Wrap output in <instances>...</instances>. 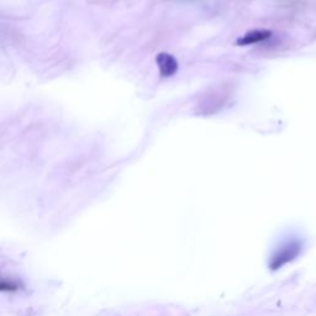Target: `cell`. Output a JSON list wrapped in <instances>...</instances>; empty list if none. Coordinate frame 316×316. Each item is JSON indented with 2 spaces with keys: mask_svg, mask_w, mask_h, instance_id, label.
Returning a JSON list of instances; mask_svg holds the SVG:
<instances>
[{
  "mask_svg": "<svg viewBox=\"0 0 316 316\" xmlns=\"http://www.w3.org/2000/svg\"><path fill=\"white\" fill-rule=\"evenodd\" d=\"M25 288L20 278L0 273V293H17Z\"/></svg>",
  "mask_w": 316,
  "mask_h": 316,
  "instance_id": "4",
  "label": "cell"
},
{
  "mask_svg": "<svg viewBox=\"0 0 316 316\" xmlns=\"http://www.w3.org/2000/svg\"><path fill=\"white\" fill-rule=\"evenodd\" d=\"M272 38V32L269 30H252L242 35L237 39L236 44L238 46H251L266 42L267 40Z\"/></svg>",
  "mask_w": 316,
  "mask_h": 316,
  "instance_id": "3",
  "label": "cell"
},
{
  "mask_svg": "<svg viewBox=\"0 0 316 316\" xmlns=\"http://www.w3.org/2000/svg\"><path fill=\"white\" fill-rule=\"evenodd\" d=\"M303 247L304 242L300 240L299 237L291 236V237L285 238L272 252L268 265L269 269H271V271H278L282 267L293 262V261L302 253Z\"/></svg>",
  "mask_w": 316,
  "mask_h": 316,
  "instance_id": "1",
  "label": "cell"
},
{
  "mask_svg": "<svg viewBox=\"0 0 316 316\" xmlns=\"http://www.w3.org/2000/svg\"><path fill=\"white\" fill-rule=\"evenodd\" d=\"M156 63H157L159 75L164 78H170V77L176 75L178 67H179L176 57L172 56L171 53H167V52L158 53L156 57Z\"/></svg>",
  "mask_w": 316,
  "mask_h": 316,
  "instance_id": "2",
  "label": "cell"
}]
</instances>
